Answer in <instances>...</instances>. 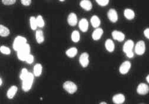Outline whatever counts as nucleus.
Masks as SVG:
<instances>
[{"mask_svg": "<svg viewBox=\"0 0 149 104\" xmlns=\"http://www.w3.org/2000/svg\"><path fill=\"white\" fill-rule=\"evenodd\" d=\"M124 15L127 20H133L135 17V12L131 9L127 8L124 10Z\"/></svg>", "mask_w": 149, "mask_h": 104, "instance_id": "16", "label": "nucleus"}, {"mask_svg": "<svg viewBox=\"0 0 149 104\" xmlns=\"http://www.w3.org/2000/svg\"><path fill=\"white\" fill-rule=\"evenodd\" d=\"M33 61H34V57H33V56L32 55L30 54L27 56V59L26 60V62L27 63H29V64H31L33 62Z\"/></svg>", "mask_w": 149, "mask_h": 104, "instance_id": "32", "label": "nucleus"}, {"mask_svg": "<svg viewBox=\"0 0 149 104\" xmlns=\"http://www.w3.org/2000/svg\"><path fill=\"white\" fill-rule=\"evenodd\" d=\"M21 3L23 5L25 6H29V5L31 4V1H30V0H22Z\"/></svg>", "mask_w": 149, "mask_h": 104, "instance_id": "33", "label": "nucleus"}, {"mask_svg": "<svg viewBox=\"0 0 149 104\" xmlns=\"http://www.w3.org/2000/svg\"><path fill=\"white\" fill-rule=\"evenodd\" d=\"M29 73V72H28L27 69H26V68H23L22 70V72H21L20 76V78L21 80H24L27 78Z\"/></svg>", "mask_w": 149, "mask_h": 104, "instance_id": "28", "label": "nucleus"}, {"mask_svg": "<svg viewBox=\"0 0 149 104\" xmlns=\"http://www.w3.org/2000/svg\"><path fill=\"white\" fill-rule=\"evenodd\" d=\"M146 51L145 43L141 40L138 42L135 46V52L138 55H143Z\"/></svg>", "mask_w": 149, "mask_h": 104, "instance_id": "5", "label": "nucleus"}, {"mask_svg": "<svg viewBox=\"0 0 149 104\" xmlns=\"http://www.w3.org/2000/svg\"><path fill=\"white\" fill-rule=\"evenodd\" d=\"M96 2L100 6H102V7H104V6L108 5L109 3L108 0H97Z\"/></svg>", "mask_w": 149, "mask_h": 104, "instance_id": "30", "label": "nucleus"}, {"mask_svg": "<svg viewBox=\"0 0 149 104\" xmlns=\"http://www.w3.org/2000/svg\"><path fill=\"white\" fill-rule=\"evenodd\" d=\"M108 17L109 20L113 23H116L118 20V14L116 10L114 9H110L108 12Z\"/></svg>", "mask_w": 149, "mask_h": 104, "instance_id": "9", "label": "nucleus"}, {"mask_svg": "<svg viewBox=\"0 0 149 104\" xmlns=\"http://www.w3.org/2000/svg\"><path fill=\"white\" fill-rule=\"evenodd\" d=\"M134 46V42L132 40H127L123 46V51L125 54L129 52L133 51V49Z\"/></svg>", "mask_w": 149, "mask_h": 104, "instance_id": "8", "label": "nucleus"}, {"mask_svg": "<svg viewBox=\"0 0 149 104\" xmlns=\"http://www.w3.org/2000/svg\"><path fill=\"white\" fill-rule=\"evenodd\" d=\"M2 2L4 5L9 6L14 4L15 3V0H3Z\"/></svg>", "mask_w": 149, "mask_h": 104, "instance_id": "31", "label": "nucleus"}, {"mask_svg": "<svg viewBox=\"0 0 149 104\" xmlns=\"http://www.w3.org/2000/svg\"><path fill=\"white\" fill-rule=\"evenodd\" d=\"M112 36L114 40H116L118 42H123L125 39V34L119 31L115 30L112 33Z\"/></svg>", "mask_w": 149, "mask_h": 104, "instance_id": "11", "label": "nucleus"}, {"mask_svg": "<svg viewBox=\"0 0 149 104\" xmlns=\"http://www.w3.org/2000/svg\"><path fill=\"white\" fill-rule=\"evenodd\" d=\"M126 55H127V56L128 58H133V56H134V53H133V51H131V52H129V53H127L126 54Z\"/></svg>", "mask_w": 149, "mask_h": 104, "instance_id": "35", "label": "nucleus"}, {"mask_svg": "<svg viewBox=\"0 0 149 104\" xmlns=\"http://www.w3.org/2000/svg\"><path fill=\"white\" fill-rule=\"evenodd\" d=\"M27 43V39L22 36H17L13 43V49L14 50L18 51L22 47H23Z\"/></svg>", "mask_w": 149, "mask_h": 104, "instance_id": "3", "label": "nucleus"}, {"mask_svg": "<svg viewBox=\"0 0 149 104\" xmlns=\"http://www.w3.org/2000/svg\"><path fill=\"white\" fill-rule=\"evenodd\" d=\"M10 30L6 27L1 25L0 26V36L2 37H7L9 35Z\"/></svg>", "mask_w": 149, "mask_h": 104, "instance_id": "24", "label": "nucleus"}, {"mask_svg": "<svg viewBox=\"0 0 149 104\" xmlns=\"http://www.w3.org/2000/svg\"><path fill=\"white\" fill-rule=\"evenodd\" d=\"M131 66H132L131 63H130L129 61H125L121 64L120 67V69H119L120 72L123 75L127 74L130 71V68H131Z\"/></svg>", "mask_w": 149, "mask_h": 104, "instance_id": "7", "label": "nucleus"}, {"mask_svg": "<svg viewBox=\"0 0 149 104\" xmlns=\"http://www.w3.org/2000/svg\"><path fill=\"white\" fill-rule=\"evenodd\" d=\"M30 47L28 44H26L17 51V57L22 61H26L27 56L30 55Z\"/></svg>", "mask_w": 149, "mask_h": 104, "instance_id": "1", "label": "nucleus"}, {"mask_svg": "<svg viewBox=\"0 0 149 104\" xmlns=\"http://www.w3.org/2000/svg\"><path fill=\"white\" fill-rule=\"evenodd\" d=\"M125 100V96L121 94L115 95L113 98V101L115 104H122L124 102Z\"/></svg>", "mask_w": 149, "mask_h": 104, "instance_id": "13", "label": "nucleus"}, {"mask_svg": "<svg viewBox=\"0 0 149 104\" xmlns=\"http://www.w3.org/2000/svg\"><path fill=\"white\" fill-rule=\"evenodd\" d=\"M91 23L93 27L98 28V27L101 24V20L99 19V17L97 15H93L91 19Z\"/></svg>", "mask_w": 149, "mask_h": 104, "instance_id": "20", "label": "nucleus"}, {"mask_svg": "<svg viewBox=\"0 0 149 104\" xmlns=\"http://www.w3.org/2000/svg\"><path fill=\"white\" fill-rule=\"evenodd\" d=\"M100 104H107L105 102H101Z\"/></svg>", "mask_w": 149, "mask_h": 104, "instance_id": "38", "label": "nucleus"}, {"mask_svg": "<svg viewBox=\"0 0 149 104\" xmlns=\"http://www.w3.org/2000/svg\"><path fill=\"white\" fill-rule=\"evenodd\" d=\"M105 46L106 49L109 52H113L115 49V45L113 41L111 39H108L106 40L105 43Z\"/></svg>", "mask_w": 149, "mask_h": 104, "instance_id": "19", "label": "nucleus"}, {"mask_svg": "<svg viewBox=\"0 0 149 104\" xmlns=\"http://www.w3.org/2000/svg\"><path fill=\"white\" fill-rule=\"evenodd\" d=\"M17 91H18V88L16 86H12L7 91V97L9 99H13L16 93L17 92Z\"/></svg>", "mask_w": 149, "mask_h": 104, "instance_id": "17", "label": "nucleus"}, {"mask_svg": "<svg viewBox=\"0 0 149 104\" xmlns=\"http://www.w3.org/2000/svg\"><path fill=\"white\" fill-rule=\"evenodd\" d=\"M104 33V31L102 28H98L97 29H95L94 32L92 33V39H94V40H98L101 39V37H102V34Z\"/></svg>", "mask_w": 149, "mask_h": 104, "instance_id": "14", "label": "nucleus"}, {"mask_svg": "<svg viewBox=\"0 0 149 104\" xmlns=\"http://www.w3.org/2000/svg\"><path fill=\"white\" fill-rule=\"evenodd\" d=\"M36 20H37V26L39 27L40 28H42L45 26V21L42 15L37 16V17L36 18Z\"/></svg>", "mask_w": 149, "mask_h": 104, "instance_id": "27", "label": "nucleus"}, {"mask_svg": "<svg viewBox=\"0 0 149 104\" xmlns=\"http://www.w3.org/2000/svg\"><path fill=\"white\" fill-rule=\"evenodd\" d=\"M81 7L86 11H90L92 8V4L90 1L83 0L80 3Z\"/></svg>", "mask_w": 149, "mask_h": 104, "instance_id": "18", "label": "nucleus"}, {"mask_svg": "<svg viewBox=\"0 0 149 104\" xmlns=\"http://www.w3.org/2000/svg\"><path fill=\"white\" fill-rule=\"evenodd\" d=\"M89 55L85 52L79 57V63L83 67H86L89 64Z\"/></svg>", "mask_w": 149, "mask_h": 104, "instance_id": "10", "label": "nucleus"}, {"mask_svg": "<svg viewBox=\"0 0 149 104\" xmlns=\"http://www.w3.org/2000/svg\"><path fill=\"white\" fill-rule=\"evenodd\" d=\"M137 92L139 95H144L149 92V86L144 83L139 85L137 88Z\"/></svg>", "mask_w": 149, "mask_h": 104, "instance_id": "6", "label": "nucleus"}, {"mask_svg": "<svg viewBox=\"0 0 149 104\" xmlns=\"http://www.w3.org/2000/svg\"><path fill=\"white\" fill-rule=\"evenodd\" d=\"M0 51L1 53L4 55H10L11 53L10 49L6 46H1L0 47Z\"/></svg>", "mask_w": 149, "mask_h": 104, "instance_id": "29", "label": "nucleus"}, {"mask_svg": "<svg viewBox=\"0 0 149 104\" xmlns=\"http://www.w3.org/2000/svg\"><path fill=\"white\" fill-rule=\"evenodd\" d=\"M144 34L145 37H146L147 39H149V28H146V29L144 31Z\"/></svg>", "mask_w": 149, "mask_h": 104, "instance_id": "34", "label": "nucleus"}, {"mask_svg": "<svg viewBox=\"0 0 149 104\" xmlns=\"http://www.w3.org/2000/svg\"><path fill=\"white\" fill-rule=\"evenodd\" d=\"M2 84H3V80L1 78H0V85L1 86Z\"/></svg>", "mask_w": 149, "mask_h": 104, "instance_id": "37", "label": "nucleus"}, {"mask_svg": "<svg viewBox=\"0 0 149 104\" xmlns=\"http://www.w3.org/2000/svg\"><path fill=\"white\" fill-rule=\"evenodd\" d=\"M42 64L37 63L34 67V75L35 76H40L42 72Z\"/></svg>", "mask_w": 149, "mask_h": 104, "instance_id": "22", "label": "nucleus"}, {"mask_svg": "<svg viewBox=\"0 0 149 104\" xmlns=\"http://www.w3.org/2000/svg\"><path fill=\"white\" fill-rule=\"evenodd\" d=\"M77 53H78V49L76 47H71L66 51V55L70 58H72L75 56L77 55Z\"/></svg>", "mask_w": 149, "mask_h": 104, "instance_id": "23", "label": "nucleus"}, {"mask_svg": "<svg viewBox=\"0 0 149 104\" xmlns=\"http://www.w3.org/2000/svg\"><path fill=\"white\" fill-rule=\"evenodd\" d=\"M63 87L66 92H68L69 94H73L74 92H76L78 89L77 85L71 81L65 82L63 83Z\"/></svg>", "mask_w": 149, "mask_h": 104, "instance_id": "4", "label": "nucleus"}, {"mask_svg": "<svg viewBox=\"0 0 149 104\" xmlns=\"http://www.w3.org/2000/svg\"><path fill=\"white\" fill-rule=\"evenodd\" d=\"M146 80H147V82L149 83V75L146 77Z\"/></svg>", "mask_w": 149, "mask_h": 104, "instance_id": "36", "label": "nucleus"}, {"mask_svg": "<svg viewBox=\"0 0 149 104\" xmlns=\"http://www.w3.org/2000/svg\"><path fill=\"white\" fill-rule=\"evenodd\" d=\"M30 27L33 30H35L37 29V20L34 17H31L30 19Z\"/></svg>", "mask_w": 149, "mask_h": 104, "instance_id": "26", "label": "nucleus"}, {"mask_svg": "<svg viewBox=\"0 0 149 104\" xmlns=\"http://www.w3.org/2000/svg\"><path fill=\"white\" fill-rule=\"evenodd\" d=\"M88 21L86 19H81L79 22V27L80 30L83 32L87 31L88 29Z\"/></svg>", "mask_w": 149, "mask_h": 104, "instance_id": "15", "label": "nucleus"}, {"mask_svg": "<svg viewBox=\"0 0 149 104\" xmlns=\"http://www.w3.org/2000/svg\"><path fill=\"white\" fill-rule=\"evenodd\" d=\"M68 23L71 26H75L78 23L77 16L74 13H70L68 17Z\"/></svg>", "mask_w": 149, "mask_h": 104, "instance_id": "12", "label": "nucleus"}, {"mask_svg": "<svg viewBox=\"0 0 149 104\" xmlns=\"http://www.w3.org/2000/svg\"><path fill=\"white\" fill-rule=\"evenodd\" d=\"M71 39H72V40L74 43L78 42L80 40V34L79 31L77 30L73 31L72 33Z\"/></svg>", "mask_w": 149, "mask_h": 104, "instance_id": "25", "label": "nucleus"}, {"mask_svg": "<svg viewBox=\"0 0 149 104\" xmlns=\"http://www.w3.org/2000/svg\"><path fill=\"white\" fill-rule=\"evenodd\" d=\"M36 39L37 42L40 44L44 42V35H43V33L42 30H37L36 33Z\"/></svg>", "mask_w": 149, "mask_h": 104, "instance_id": "21", "label": "nucleus"}, {"mask_svg": "<svg viewBox=\"0 0 149 104\" xmlns=\"http://www.w3.org/2000/svg\"><path fill=\"white\" fill-rule=\"evenodd\" d=\"M33 81L34 75L31 73H29L27 78L24 80H23L22 89L24 92H28L31 89Z\"/></svg>", "mask_w": 149, "mask_h": 104, "instance_id": "2", "label": "nucleus"}]
</instances>
